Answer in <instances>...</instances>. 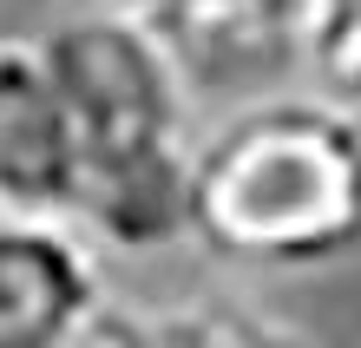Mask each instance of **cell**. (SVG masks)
<instances>
[{
  "mask_svg": "<svg viewBox=\"0 0 361 348\" xmlns=\"http://www.w3.org/2000/svg\"><path fill=\"white\" fill-rule=\"evenodd\" d=\"M178 59L197 99L243 105L302 79L315 0H105Z\"/></svg>",
  "mask_w": 361,
  "mask_h": 348,
  "instance_id": "obj_3",
  "label": "cell"
},
{
  "mask_svg": "<svg viewBox=\"0 0 361 348\" xmlns=\"http://www.w3.org/2000/svg\"><path fill=\"white\" fill-rule=\"evenodd\" d=\"M295 335H302V322L243 296H184V302H152V309L105 302L86 329V342H152V348H269Z\"/></svg>",
  "mask_w": 361,
  "mask_h": 348,
  "instance_id": "obj_6",
  "label": "cell"
},
{
  "mask_svg": "<svg viewBox=\"0 0 361 348\" xmlns=\"http://www.w3.org/2000/svg\"><path fill=\"white\" fill-rule=\"evenodd\" d=\"M105 282L73 217L0 210V348H66L86 342L105 309Z\"/></svg>",
  "mask_w": 361,
  "mask_h": 348,
  "instance_id": "obj_5",
  "label": "cell"
},
{
  "mask_svg": "<svg viewBox=\"0 0 361 348\" xmlns=\"http://www.w3.org/2000/svg\"><path fill=\"white\" fill-rule=\"evenodd\" d=\"M47 53L79 119V204L73 224L112 250L152 256L190 236V79L118 7L53 20Z\"/></svg>",
  "mask_w": 361,
  "mask_h": 348,
  "instance_id": "obj_1",
  "label": "cell"
},
{
  "mask_svg": "<svg viewBox=\"0 0 361 348\" xmlns=\"http://www.w3.org/2000/svg\"><path fill=\"white\" fill-rule=\"evenodd\" d=\"M302 79H309L322 99L361 112V0H315Z\"/></svg>",
  "mask_w": 361,
  "mask_h": 348,
  "instance_id": "obj_7",
  "label": "cell"
},
{
  "mask_svg": "<svg viewBox=\"0 0 361 348\" xmlns=\"http://www.w3.org/2000/svg\"><path fill=\"white\" fill-rule=\"evenodd\" d=\"M190 244L237 270H322L361 250V112L309 92L243 99L197 145Z\"/></svg>",
  "mask_w": 361,
  "mask_h": 348,
  "instance_id": "obj_2",
  "label": "cell"
},
{
  "mask_svg": "<svg viewBox=\"0 0 361 348\" xmlns=\"http://www.w3.org/2000/svg\"><path fill=\"white\" fill-rule=\"evenodd\" d=\"M79 119L47 40H0V210L73 217Z\"/></svg>",
  "mask_w": 361,
  "mask_h": 348,
  "instance_id": "obj_4",
  "label": "cell"
}]
</instances>
